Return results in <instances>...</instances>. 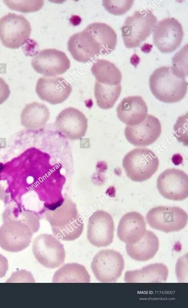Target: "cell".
Returning a JSON list of instances; mask_svg holds the SVG:
<instances>
[{
    "mask_svg": "<svg viewBox=\"0 0 188 308\" xmlns=\"http://www.w3.org/2000/svg\"><path fill=\"white\" fill-rule=\"evenodd\" d=\"M161 132L159 120L155 116L148 114L140 124L127 126L124 134L127 140L136 147H146L153 143Z\"/></svg>",
    "mask_w": 188,
    "mask_h": 308,
    "instance_id": "9a60e30c",
    "label": "cell"
},
{
    "mask_svg": "<svg viewBox=\"0 0 188 308\" xmlns=\"http://www.w3.org/2000/svg\"><path fill=\"white\" fill-rule=\"evenodd\" d=\"M149 87L153 95L160 101L175 103L182 100L187 89L185 78L174 75L169 66L155 69L149 78Z\"/></svg>",
    "mask_w": 188,
    "mask_h": 308,
    "instance_id": "7a4b0ae2",
    "label": "cell"
},
{
    "mask_svg": "<svg viewBox=\"0 0 188 308\" xmlns=\"http://www.w3.org/2000/svg\"><path fill=\"white\" fill-rule=\"evenodd\" d=\"M102 2L104 7L108 12L114 15H121L125 14L131 8L134 1L104 0Z\"/></svg>",
    "mask_w": 188,
    "mask_h": 308,
    "instance_id": "f546056e",
    "label": "cell"
},
{
    "mask_svg": "<svg viewBox=\"0 0 188 308\" xmlns=\"http://www.w3.org/2000/svg\"><path fill=\"white\" fill-rule=\"evenodd\" d=\"M121 84L104 85L96 81L94 94L98 106L104 110L112 108L118 99L121 92Z\"/></svg>",
    "mask_w": 188,
    "mask_h": 308,
    "instance_id": "484cf974",
    "label": "cell"
},
{
    "mask_svg": "<svg viewBox=\"0 0 188 308\" xmlns=\"http://www.w3.org/2000/svg\"><path fill=\"white\" fill-rule=\"evenodd\" d=\"M54 125L56 130L63 136L74 140L85 136L88 121L85 115L79 110L68 107L57 115Z\"/></svg>",
    "mask_w": 188,
    "mask_h": 308,
    "instance_id": "4fadbf2b",
    "label": "cell"
},
{
    "mask_svg": "<svg viewBox=\"0 0 188 308\" xmlns=\"http://www.w3.org/2000/svg\"><path fill=\"white\" fill-rule=\"evenodd\" d=\"M31 65L37 73L45 76H56L66 72L70 63L63 51L53 48L43 49L32 58Z\"/></svg>",
    "mask_w": 188,
    "mask_h": 308,
    "instance_id": "8fae6325",
    "label": "cell"
},
{
    "mask_svg": "<svg viewBox=\"0 0 188 308\" xmlns=\"http://www.w3.org/2000/svg\"><path fill=\"white\" fill-rule=\"evenodd\" d=\"M146 223L143 216L137 212H129L124 214L120 220L117 235L126 244L138 241L145 235Z\"/></svg>",
    "mask_w": 188,
    "mask_h": 308,
    "instance_id": "e0dca14e",
    "label": "cell"
},
{
    "mask_svg": "<svg viewBox=\"0 0 188 308\" xmlns=\"http://www.w3.org/2000/svg\"><path fill=\"white\" fill-rule=\"evenodd\" d=\"M3 223L0 227V247L12 253L21 251L30 244L33 234L32 228L39 223L35 213L9 207L3 214Z\"/></svg>",
    "mask_w": 188,
    "mask_h": 308,
    "instance_id": "6da1fadb",
    "label": "cell"
},
{
    "mask_svg": "<svg viewBox=\"0 0 188 308\" xmlns=\"http://www.w3.org/2000/svg\"><path fill=\"white\" fill-rule=\"evenodd\" d=\"M183 36L181 23L174 17H167L156 23L153 29V43L161 52L171 53L180 46Z\"/></svg>",
    "mask_w": 188,
    "mask_h": 308,
    "instance_id": "9c48e42d",
    "label": "cell"
},
{
    "mask_svg": "<svg viewBox=\"0 0 188 308\" xmlns=\"http://www.w3.org/2000/svg\"><path fill=\"white\" fill-rule=\"evenodd\" d=\"M122 165L129 178L135 182H143L150 178L156 172L159 159L152 150L138 148L126 154Z\"/></svg>",
    "mask_w": 188,
    "mask_h": 308,
    "instance_id": "277c9868",
    "label": "cell"
},
{
    "mask_svg": "<svg viewBox=\"0 0 188 308\" xmlns=\"http://www.w3.org/2000/svg\"><path fill=\"white\" fill-rule=\"evenodd\" d=\"M8 269V261L6 257L0 254V278L4 277Z\"/></svg>",
    "mask_w": 188,
    "mask_h": 308,
    "instance_id": "e575fe53",
    "label": "cell"
},
{
    "mask_svg": "<svg viewBox=\"0 0 188 308\" xmlns=\"http://www.w3.org/2000/svg\"><path fill=\"white\" fill-rule=\"evenodd\" d=\"M125 265L123 256L114 250H103L94 256L91 263L96 279L101 282H114L121 276Z\"/></svg>",
    "mask_w": 188,
    "mask_h": 308,
    "instance_id": "ba28073f",
    "label": "cell"
},
{
    "mask_svg": "<svg viewBox=\"0 0 188 308\" xmlns=\"http://www.w3.org/2000/svg\"><path fill=\"white\" fill-rule=\"evenodd\" d=\"M157 18L150 9L137 10L129 16L121 27L122 37L127 48L138 47L152 32Z\"/></svg>",
    "mask_w": 188,
    "mask_h": 308,
    "instance_id": "3957f363",
    "label": "cell"
},
{
    "mask_svg": "<svg viewBox=\"0 0 188 308\" xmlns=\"http://www.w3.org/2000/svg\"><path fill=\"white\" fill-rule=\"evenodd\" d=\"M5 192L1 186L0 185V199H1L2 200H4L5 199Z\"/></svg>",
    "mask_w": 188,
    "mask_h": 308,
    "instance_id": "d590c367",
    "label": "cell"
},
{
    "mask_svg": "<svg viewBox=\"0 0 188 308\" xmlns=\"http://www.w3.org/2000/svg\"><path fill=\"white\" fill-rule=\"evenodd\" d=\"M146 218L152 228L170 233L182 230L187 224L188 216L178 207L158 206L150 209Z\"/></svg>",
    "mask_w": 188,
    "mask_h": 308,
    "instance_id": "5b68a950",
    "label": "cell"
},
{
    "mask_svg": "<svg viewBox=\"0 0 188 308\" xmlns=\"http://www.w3.org/2000/svg\"><path fill=\"white\" fill-rule=\"evenodd\" d=\"M52 282L87 283L90 282V278L84 266L77 263H69L55 272Z\"/></svg>",
    "mask_w": 188,
    "mask_h": 308,
    "instance_id": "d4e9b609",
    "label": "cell"
},
{
    "mask_svg": "<svg viewBox=\"0 0 188 308\" xmlns=\"http://www.w3.org/2000/svg\"><path fill=\"white\" fill-rule=\"evenodd\" d=\"M92 74L100 83L107 85L121 84L122 75L119 68L111 61L99 59L91 67Z\"/></svg>",
    "mask_w": 188,
    "mask_h": 308,
    "instance_id": "cb8c5ba5",
    "label": "cell"
},
{
    "mask_svg": "<svg viewBox=\"0 0 188 308\" xmlns=\"http://www.w3.org/2000/svg\"><path fill=\"white\" fill-rule=\"evenodd\" d=\"M50 117L49 108L43 103L34 101L24 108L20 114V123L25 128L37 130L44 127Z\"/></svg>",
    "mask_w": 188,
    "mask_h": 308,
    "instance_id": "44dd1931",
    "label": "cell"
},
{
    "mask_svg": "<svg viewBox=\"0 0 188 308\" xmlns=\"http://www.w3.org/2000/svg\"><path fill=\"white\" fill-rule=\"evenodd\" d=\"M10 90L4 79L0 77V105L4 102L9 97Z\"/></svg>",
    "mask_w": 188,
    "mask_h": 308,
    "instance_id": "836d02e7",
    "label": "cell"
},
{
    "mask_svg": "<svg viewBox=\"0 0 188 308\" xmlns=\"http://www.w3.org/2000/svg\"><path fill=\"white\" fill-rule=\"evenodd\" d=\"M114 222L111 215L103 210H97L88 219L87 237L96 247H106L113 241Z\"/></svg>",
    "mask_w": 188,
    "mask_h": 308,
    "instance_id": "7c38bea8",
    "label": "cell"
},
{
    "mask_svg": "<svg viewBox=\"0 0 188 308\" xmlns=\"http://www.w3.org/2000/svg\"><path fill=\"white\" fill-rule=\"evenodd\" d=\"M5 4L11 9L25 12H33L41 9L43 1H4Z\"/></svg>",
    "mask_w": 188,
    "mask_h": 308,
    "instance_id": "f1b7e54d",
    "label": "cell"
},
{
    "mask_svg": "<svg viewBox=\"0 0 188 308\" xmlns=\"http://www.w3.org/2000/svg\"><path fill=\"white\" fill-rule=\"evenodd\" d=\"M176 272L179 282L187 281V257L185 256L179 258L176 266Z\"/></svg>",
    "mask_w": 188,
    "mask_h": 308,
    "instance_id": "1f68e13d",
    "label": "cell"
},
{
    "mask_svg": "<svg viewBox=\"0 0 188 308\" xmlns=\"http://www.w3.org/2000/svg\"><path fill=\"white\" fill-rule=\"evenodd\" d=\"M117 116L127 126L142 122L148 115V107L140 96H130L124 98L116 108Z\"/></svg>",
    "mask_w": 188,
    "mask_h": 308,
    "instance_id": "ac0fdd59",
    "label": "cell"
},
{
    "mask_svg": "<svg viewBox=\"0 0 188 308\" xmlns=\"http://www.w3.org/2000/svg\"><path fill=\"white\" fill-rule=\"evenodd\" d=\"M159 240L152 231H146L144 236L137 242L126 244L127 254L133 259L146 261L153 258L159 249Z\"/></svg>",
    "mask_w": 188,
    "mask_h": 308,
    "instance_id": "d6986e66",
    "label": "cell"
},
{
    "mask_svg": "<svg viewBox=\"0 0 188 308\" xmlns=\"http://www.w3.org/2000/svg\"><path fill=\"white\" fill-rule=\"evenodd\" d=\"M35 91L39 98L52 105L64 101L72 91V87L64 78L57 76L40 77Z\"/></svg>",
    "mask_w": 188,
    "mask_h": 308,
    "instance_id": "2e32d148",
    "label": "cell"
},
{
    "mask_svg": "<svg viewBox=\"0 0 188 308\" xmlns=\"http://www.w3.org/2000/svg\"><path fill=\"white\" fill-rule=\"evenodd\" d=\"M32 252L37 261L43 266L54 269L64 261V246L53 235L43 234L35 238Z\"/></svg>",
    "mask_w": 188,
    "mask_h": 308,
    "instance_id": "52a82bcc",
    "label": "cell"
},
{
    "mask_svg": "<svg viewBox=\"0 0 188 308\" xmlns=\"http://www.w3.org/2000/svg\"><path fill=\"white\" fill-rule=\"evenodd\" d=\"M85 29L97 39L101 47L103 55L108 54L115 49L117 35L111 26L105 23L96 22L89 24Z\"/></svg>",
    "mask_w": 188,
    "mask_h": 308,
    "instance_id": "603a6c76",
    "label": "cell"
},
{
    "mask_svg": "<svg viewBox=\"0 0 188 308\" xmlns=\"http://www.w3.org/2000/svg\"><path fill=\"white\" fill-rule=\"evenodd\" d=\"M173 130L174 136L177 140L187 146V113L178 117Z\"/></svg>",
    "mask_w": 188,
    "mask_h": 308,
    "instance_id": "4dcf8cb0",
    "label": "cell"
},
{
    "mask_svg": "<svg viewBox=\"0 0 188 308\" xmlns=\"http://www.w3.org/2000/svg\"><path fill=\"white\" fill-rule=\"evenodd\" d=\"M84 229L83 220L79 215L70 222L61 227H52L53 235L59 240L73 241L79 238Z\"/></svg>",
    "mask_w": 188,
    "mask_h": 308,
    "instance_id": "4316f807",
    "label": "cell"
},
{
    "mask_svg": "<svg viewBox=\"0 0 188 308\" xmlns=\"http://www.w3.org/2000/svg\"><path fill=\"white\" fill-rule=\"evenodd\" d=\"M67 49L74 59L81 63L91 61L103 55L100 44L93 35L85 29L69 38Z\"/></svg>",
    "mask_w": 188,
    "mask_h": 308,
    "instance_id": "5bb4252c",
    "label": "cell"
},
{
    "mask_svg": "<svg viewBox=\"0 0 188 308\" xmlns=\"http://www.w3.org/2000/svg\"><path fill=\"white\" fill-rule=\"evenodd\" d=\"M31 27L22 15L9 13L0 18V40L10 49L22 46L30 37Z\"/></svg>",
    "mask_w": 188,
    "mask_h": 308,
    "instance_id": "8992f818",
    "label": "cell"
},
{
    "mask_svg": "<svg viewBox=\"0 0 188 308\" xmlns=\"http://www.w3.org/2000/svg\"><path fill=\"white\" fill-rule=\"evenodd\" d=\"M34 282L35 280L32 274L25 270L13 273L6 282Z\"/></svg>",
    "mask_w": 188,
    "mask_h": 308,
    "instance_id": "d6a6232c",
    "label": "cell"
},
{
    "mask_svg": "<svg viewBox=\"0 0 188 308\" xmlns=\"http://www.w3.org/2000/svg\"><path fill=\"white\" fill-rule=\"evenodd\" d=\"M168 274V268L165 264L156 263L139 270L127 271L124 280L127 283L163 282L167 280Z\"/></svg>",
    "mask_w": 188,
    "mask_h": 308,
    "instance_id": "ffe728a7",
    "label": "cell"
},
{
    "mask_svg": "<svg viewBox=\"0 0 188 308\" xmlns=\"http://www.w3.org/2000/svg\"><path fill=\"white\" fill-rule=\"evenodd\" d=\"M79 215L76 204L68 197H65L56 208L45 212V218L51 227H63Z\"/></svg>",
    "mask_w": 188,
    "mask_h": 308,
    "instance_id": "7402d4cb",
    "label": "cell"
},
{
    "mask_svg": "<svg viewBox=\"0 0 188 308\" xmlns=\"http://www.w3.org/2000/svg\"><path fill=\"white\" fill-rule=\"evenodd\" d=\"M187 44H186L172 58L171 69L173 73L178 77L185 78L187 76Z\"/></svg>",
    "mask_w": 188,
    "mask_h": 308,
    "instance_id": "83f0119b",
    "label": "cell"
},
{
    "mask_svg": "<svg viewBox=\"0 0 188 308\" xmlns=\"http://www.w3.org/2000/svg\"><path fill=\"white\" fill-rule=\"evenodd\" d=\"M157 188L164 198L183 200L188 196V176L183 171L175 168L162 172L157 179Z\"/></svg>",
    "mask_w": 188,
    "mask_h": 308,
    "instance_id": "30bf717a",
    "label": "cell"
}]
</instances>
